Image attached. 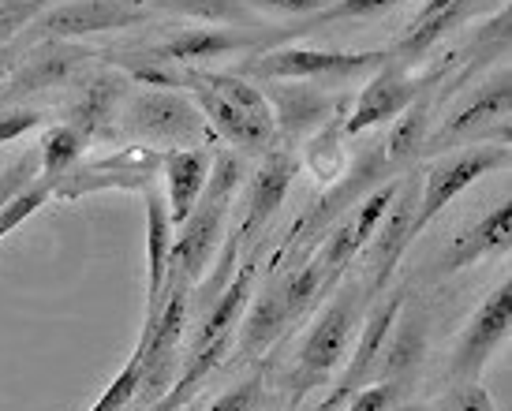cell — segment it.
Listing matches in <instances>:
<instances>
[{"label": "cell", "instance_id": "8", "mask_svg": "<svg viewBox=\"0 0 512 411\" xmlns=\"http://www.w3.org/2000/svg\"><path fill=\"white\" fill-rule=\"evenodd\" d=\"M131 135H143L150 142H169V146H195L206 135L199 105L176 90H150L135 94L124 116Z\"/></svg>", "mask_w": 512, "mask_h": 411}, {"label": "cell", "instance_id": "1", "mask_svg": "<svg viewBox=\"0 0 512 411\" xmlns=\"http://www.w3.org/2000/svg\"><path fill=\"white\" fill-rule=\"evenodd\" d=\"M243 165L236 154H217L210 165V180L202 187L195 210L187 213L176 240L169 251V270H165V296L169 292H195L202 273L210 270L214 255L221 251V236H225V221L232 210V199L240 191Z\"/></svg>", "mask_w": 512, "mask_h": 411}, {"label": "cell", "instance_id": "10", "mask_svg": "<svg viewBox=\"0 0 512 411\" xmlns=\"http://www.w3.org/2000/svg\"><path fill=\"white\" fill-rule=\"evenodd\" d=\"M296 176H299V157L292 146L266 150L262 161H258L255 176H251L247 195H243V217H240V228H236L232 240L240 243V247L247 240H255L258 232L277 217V210L285 206L288 191H292V184H296Z\"/></svg>", "mask_w": 512, "mask_h": 411}, {"label": "cell", "instance_id": "7", "mask_svg": "<svg viewBox=\"0 0 512 411\" xmlns=\"http://www.w3.org/2000/svg\"><path fill=\"white\" fill-rule=\"evenodd\" d=\"M509 329H512V284L501 281L483 299V307L471 314L468 329L460 333V341L453 348V363H449V378L456 385L479 382V374L486 370L490 355L501 348V341L509 337Z\"/></svg>", "mask_w": 512, "mask_h": 411}, {"label": "cell", "instance_id": "3", "mask_svg": "<svg viewBox=\"0 0 512 411\" xmlns=\"http://www.w3.org/2000/svg\"><path fill=\"white\" fill-rule=\"evenodd\" d=\"M333 284H329L326 270L318 266V262H307V266H299V270H288L281 273L277 281L255 299V307H247L240 322V337H236V355L240 359H258V355L273 348V344L281 341L288 333L292 322H299L303 314L314 307V299L329 292Z\"/></svg>", "mask_w": 512, "mask_h": 411}, {"label": "cell", "instance_id": "13", "mask_svg": "<svg viewBox=\"0 0 512 411\" xmlns=\"http://www.w3.org/2000/svg\"><path fill=\"white\" fill-rule=\"evenodd\" d=\"M434 79H438V75L415 79L408 68H400V64H393V60L385 57L382 68L374 71V79L359 90L356 109H352V116H348L344 131H348V135H363V131L378 128V124H385V120L400 116L419 94H423V86H430Z\"/></svg>", "mask_w": 512, "mask_h": 411}, {"label": "cell", "instance_id": "6", "mask_svg": "<svg viewBox=\"0 0 512 411\" xmlns=\"http://www.w3.org/2000/svg\"><path fill=\"white\" fill-rule=\"evenodd\" d=\"M509 165V142H498V146H468V150H460V154L445 157L441 165L419 180V206H415V236L423 232V228L438 217L456 195H464L471 184H479L486 172L494 169H505Z\"/></svg>", "mask_w": 512, "mask_h": 411}, {"label": "cell", "instance_id": "32", "mask_svg": "<svg viewBox=\"0 0 512 411\" xmlns=\"http://www.w3.org/2000/svg\"><path fill=\"white\" fill-rule=\"evenodd\" d=\"M397 385H389V382H374L363 385V389H356L352 397L344 400V408L341 411H389L393 404H397Z\"/></svg>", "mask_w": 512, "mask_h": 411}, {"label": "cell", "instance_id": "12", "mask_svg": "<svg viewBox=\"0 0 512 411\" xmlns=\"http://www.w3.org/2000/svg\"><path fill=\"white\" fill-rule=\"evenodd\" d=\"M143 15L128 0H68L57 8H45L30 27L38 30L42 42H75L86 34L135 27Z\"/></svg>", "mask_w": 512, "mask_h": 411}, {"label": "cell", "instance_id": "36", "mask_svg": "<svg viewBox=\"0 0 512 411\" xmlns=\"http://www.w3.org/2000/svg\"><path fill=\"white\" fill-rule=\"evenodd\" d=\"M150 411H184V408H176L169 397H161V400H154V408H150Z\"/></svg>", "mask_w": 512, "mask_h": 411}, {"label": "cell", "instance_id": "18", "mask_svg": "<svg viewBox=\"0 0 512 411\" xmlns=\"http://www.w3.org/2000/svg\"><path fill=\"white\" fill-rule=\"evenodd\" d=\"M146 195V318L157 314L161 299H165V270H169V251L176 240V225L169 217V202L165 191L154 184L143 187Z\"/></svg>", "mask_w": 512, "mask_h": 411}, {"label": "cell", "instance_id": "35", "mask_svg": "<svg viewBox=\"0 0 512 411\" xmlns=\"http://www.w3.org/2000/svg\"><path fill=\"white\" fill-rule=\"evenodd\" d=\"M255 8H270V12H285V15H318L326 12L333 0H247Z\"/></svg>", "mask_w": 512, "mask_h": 411}, {"label": "cell", "instance_id": "37", "mask_svg": "<svg viewBox=\"0 0 512 411\" xmlns=\"http://www.w3.org/2000/svg\"><path fill=\"white\" fill-rule=\"evenodd\" d=\"M12 68V60H8V53H0V79H4V71Z\"/></svg>", "mask_w": 512, "mask_h": 411}, {"label": "cell", "instance_id": "31", "mask_svg": "<svg viewBox=\"0 0 512 411\" xmlns=\"http://www.w3.org/2000/svg\"><path fill=\"white\" fill-rule=\"evenodd\" d=\"M38 172H42V157H38V150H30V154H23L15 165H8L4 176H0V206H4L8 199H15Z\"/></svg>", "mask_w": 512, "mask_h": 411}, {"label": "cell", "instance_id": "4", "mask_svg": "<svg viewBox=\"0 0 512 411\" xmlns=\"http://www.w3.org/2000/svg\"><path fill=\"white\" fill-rule=\"evenodd\" d=\"M363 292L359 288H341L337 299L329 303L322 318L314 322L311 337L307 344L299 348V359H296V370H292V400H303L311 389L329 382V374L337 370L352 341H356L359 333V314H363Z\"/></svg>", "mask_w": 512, "mask_h": 411}, {"label": "cell", "instance_id": "23", "mask_svg": "<svg viewBox=\"0 0 512 411\" xmlns=\"http://www.w3.org/2000/svg\"><path fill=\"white\" fill-rule=\"evenodd\" d=\"M90 146L83 131H75L72 124H57V128L45 131L42 146H38V157H42V176H53V180H64L68 169L83 157V150Z\"/></svg>", "mask_w": 512, "mask_h": 411}, {"label": "cell", "instance_id": "2", "mask_svg": "<svg viewBox=\"0 0 512 411\" xmlns=\"http://www.w3.org/2000/svg\"><path fill=\"white\" fill-rule=\"evenodd\" d=\"M184 90L199 105L206 128H214L236 150H270L277 139L270 101L251 86L243 75H221V71H184Z\"/></svg>", "mask_w": 512, "mask_h": 411}, {"label": "cell", "instance_id": "27", "mask_svg": "<svg viewBox=\"0 0 512 411\" xmlns=\"http://www.w3.org/2000/svg\"><path fill=\"white\" fill-rule=\"evenodd\" d=\"M139 389H143V359L131 355L128 363H124V370H120L113 382L105 385V393L94 400L90 411H128L131 404L139 400Z\"/></svg>", "mask_w": 512, "mask_h": 411}, {"label": "cell", "instance_id": "30", "mask_svg": "<svg viewBox=\"0 0 512 411\" xmlns=\"http://www.w3.org/2000/svg\"><path fill=\"white\" fill-rule=\"evenodd\" d=\"M49 0H0V45L12 42L23 27H30L45 12Z\"/></svg>", "mask_w": 512, "mask_h": 411}, {"label": "cell", "instance_id": "9", "mask_svg": "<svg viewBox=\"0 0 512 411\" xmlns=\"http://www.w3.org/2000/svg\"><path fill=\"white\" fill-rule=\"evenodd\" d=\"M419 180L423 176H400V187L393 202H389V210H385L382 225L378 232L370 236L367 243V266H370V296L374 292H382L385 284L393 281V273H397L400 258L404 251L412 247L415 240V206H419Z\"/></svg>", "mask_w": 512, "mask_h": 411}, {"label": "cell", "instance_id": "14", "mask_svg": "<svg viewBox=\"0 0 512 411\" xmlns=\"http://www.w3.org/2000/svg\"><path fill=\"white\" fill-rule=\"evenodd\" d=\"M397 187H400V176L393 180V184L370 191L367 199L359 202L356 210L348 213L341 225L333 228V236H329L326 247H322V251H318V258H314V262L326 270L329 284L341 281V273L348 270V266L363 255V251H367L370 236H374V232H378V225H382V217H385V210H389L393 195H397Z\"/></svg>", "mask_w": 512, "mask_h": 411}, {"label": "cell", "instance_id": "29", "mask_svg": "<svg viewBox=\"0 0 512 411\" xmlns=\"http://www.w3.org/2000/svg\"><path fill=\"white\" fill-rule=\"evenodd\" d=\"M262 374H251V378H243L240 385H232L228 393H221V397L210 404L206 411H262V397H266V389H262Z\"/></svg>", "mask_w": 512, "mask_h": 411}, {"label": "cell", "instance_id": "16", "mask_svg": "<svg viewBox=\"0 0 512 411\" xmlns=\"http://www.w3.org/2000/svg\"><path fill=\"white\" fill-rule=\"evenodd\" d=\"M266 101H270L277 135L299 139L311 135L333 116V98L322 86H292V83H266Z\"/></svg>", "mask_w": 512, "mask_h": 411}, {"label": "cell", "instance_id": "25", "mask_svg": "<svg viewBox=\"0 0 512 411\" xmlns=\"http://www.w3.org/2000/svg\"><path fill=\"white\" fill-rule=\"evenodd\" d=\"M57 187H60V180H53V176H42V172H38V176H34V180H30V184L15 195V199L4 202V206H0V240H4V236H12L15 228L23 225L27 217H34V213L42 210L45 202L57 195Z\"/></svg>", "mask_w": 512, "mask_h": 411}, {"label": "cell", "instance_id": "24", "mask_svg": "<svg viewBox=\"0 0 512 411\" xmlns=\"http://www.w3.org/2000/svg\"><path fill=\"white\" fill-rule=\"evenodd\" d=\"M434 86V83H430ZM430 86H423V94L404 109V120L397 124V131L389 135V161H400V157H412L415 150L427 146V131H430Z\"/></svg>", "mask_w": 512, "mask_h": 411}, {"label": "cell", "instance_id": "28", "mask_svg": "<svg viewBox=\"0 0 512 411\" xmlns=\"http://www.w3.org/2000/svg\"><path fill=\"white\" fill-rule=\"evenodd\" d=\"M157 4L187 15V19H206V23H243L247 19V0H157Z\"/></svg>", "mask_w": 512, "mask_h": 411}, {"label": "cell", "instance_id": "33", "mask_svg": "<svg viewBox=\"0 0 512 411\" xmlns=\"http://www.w3.org/2000/svg\"><path fill=\"white\" fill-rule=\"evenodd\" d=\"M42 124H45L42 109H8V113H0V146L23 139V135H30V131L42 128Z\"/></svg>", "mask_w": 512, "mask_h": 411}, {"label": "cell", "instance_id": "5", "mask_svg": "<svg viewBox=\"0 0 512 411\" xmlns=\"http://www.w3.org/2000/svg\"><path fill=\"white\" fill-rule=\"evenodd\" d=\"M389 53H344V49H270L262 57L247 60L243 75L258 83H314L333 86L378 71Z\"/></svg>", "mask_w": 512, "mask_h": 411}, {"label": "cell", "instance_id": "26", "mask_svg": "<svg viewBox=\"0 0 512 411\" xmlns=\"http://www.w3.org/2000/svg\"><path fill=\"white\" fill-rule=\"evenodd\" d=\"M397 4H408V0H333L326 12L311 15L303 27L296 30H318L329 27V23H356V19H374V15H385Z\"/></svg>", "mask_w": 512, "mask_h": 411}, {"label": "cell", "instance_id": "11", "mask_svg": "<svg viewBox=\"0 0 512 411\" xmlns=\"http://www.w3.org/2000/svg\"><path fill=\"white\" fill-rule=\"evenodd\" d=\"M509 101H512V79L509 71H501L498 79L479 86L434 135H427V150H453L464 139H490L494 124L509 128Z\"/></svg>", "mask_w": 512, "mask_h": 411}, {"label": "cell", "instance_id": "17", "mask_svg": "<svg viewBox=\"0 0 512 411\" xmlns=\"http://www.w3.org/2000/svg\"><path fill=\"white\" fill-rule=\"evenodd\" d=\"M86 57H90V53L72 42H42L27 60H23V68H15V75L4 83V98L15 101V98H23V94L49 90V86H64L75 71L83 68Z\"/></svg>", "mask_w": 512, "mask_h": 411}, {"label": "cell", "instance_id": "34", "mask_svg": "<svg viewBox=\"0 0 512 411\" xmlns=\"http://www.w3.org/2000/svg\"><path fill=\"white\" fill-rule=\"evenodd\" d=\"M449 411H498L494 408V400H490V393H486L479 382H464L453 389V397H449V404H445Z\"/></svg>", "mask_w": 512, "mask_h": 411}, {"label": "cell", "instance_id": "22", "mask_svg": "<svg viewBox=\"0 0 512 411\" xmlns=\"http://www.w3.org/2000/svg\"><path fill=\"white\" fill-rule=\"evenodd\" d=\"M124 98V79L120 75H101L83 90V98L72 105V116L68 124L75 131H83L86 139H98L105 131L113 128L116 120V105Z\"/></svg>", "mask_w": 512, "mask_h": 411}, {"label": "cell", "instance_id": "15", "mask_svg": "<svg viewBox=\"0 0 512 411\" xmlns=\"http://www.w3.org/2000/svg\"><path fill=\"white\" fill-rule=\"evenodd\" d=\"M400 311H404V296L385 299L382 307H374V311H370L367 326H363V333H359V341H356V352H352V363H348L341 382L333 385V393L318 404V411H341L344 400L352 397L356 389H363V385L374 382V370H378V363H382L385 337H389L393 322L400 318Z\"/></svg>", "mask_w": 512, "mask_h": 411}, {"label": "cell", "instance_id": "20", "mask_svg": "<svg viewBox=\"0 0 512 411\" xmlns=\"http://www.w3.org/2000/svg\"><path fill=\"white\" fill-rule=\"evenodd\" d=\"M509 240H512V206L509 202H501L498 210H490L479 225H471L468 232H460V236L445 247V255H441V273L471 270L475 262L490 258L494 251H509Z\"/></svg>", "mask_w": 512, "mask_h": 411}, {"label": "cell", "instance_id": "21", "mask_svg": "<svg viewBox=\"0 0 512 411\" xmlns=\"http://www.w3.org/2000/svg\"><path fill=\"white\" fill-rule=\"evenodd\" d=\"M255 38L251 34H236V30H221V27H199V30H180L176 38H169L165 45L150 49L157 60H169V64H199V60H214L228 57V53H240V49H251Z\"/></svg>", "mask_w": 512, "mask_h": 411}, {"label": "cell", "instance_id": "19", "mask_svg": "<svg viewBox=\"0 0 512 411\" xmlns=\"http://www.w3.org/2000/svg\"><path fill=\"white\" fill-rule=\"evenodd\" d=\"M214 154H206L199 146L191 150H169L161 154V172H165V202H169L172 225H184L187 213L195 210L202 187L210 180Z\"/></svg>", "mask_w": 512, "mask_h": 411}]
</instances>
